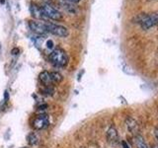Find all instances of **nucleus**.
Returning <instances> with one entry per match:
<instances>
[{
    "mask_svg": "<svg viewBox=\"0 0 158 148\" xmlns=\"http://www.w3.org/2000/svg\"><path fill=\"white\" fill-rule=\"evenodd\" d=\"M47 31L48 33H51L52 35H56V36L58 37H67L68 36V30L63 27L60 26V25H56L53 23H48L47 22Z\"/></svg>",
    "mask_w": 158,
    "mask_h": 148,
    "instance_id": "nucleus-4",
    "label": "nucleus"
},
{
    "mask_svg": "<svg viewBox=\"0 0 158 148\" xmlns=\"http://www.w3.org/2000/svg\"><path fill=\"white\" fill-rule=\"evenodd\" d=\"M157 51H158V49H157Z\"/></svg>",
    "mask_w": 158,
    "mask_h": 148,
    "instance_id": "nucleus-23",
    "label": "nucleus"
},
{
    "mask_svg": "<svg viewBox=\"0 0 158 148\" xmlns=\"http://www.w3.org/2000/svg\"><path fill=\"white\" fill-rule=\"evenodd\" d=\"M22 148H28V147H22Z\"/></svg>",
    "mask_w": 158,
    "mask_h": 148,
    "instance_id": "nucleus-22",
    "label": "nucleus"
},
{
    "mask_svg": "<svg viewBox=\"0 0 158 148\" xmlns=\"http://www.w3.org/2000/svg\"><path fill=\"white\" fill-rule=\"evenodd\" d=\"M122 144H123V148H130V146L127 145V143L126 141H123V142H122Z\"/></svg>",
    "mask_w": 158,
    "mask_h": 148,
    "instance_id": "nucleus-16",
    "label": "nucleus"
},
{
    "mask_svg": "<svg viewBox=\"0 0 158 148\" xmlns=\"http://www.w3.org/2000/svg\"><path fill=\"white\" fill-rule=\"evenodd\" d=\"M135 144L137 148H149V146L147 145V143L143 139V137H141L140 135L135 136Z\"/></svg>",
    "mask_w": 158,
    "mask_h": 148,
    "instance_id": "nucleus-12",
    "label": "nucleus"
},
{
    "mask_svg": "<svg viewBox=\"0 0 158 148\" xmlns=\"http://www.w3.org/2000/svg\"><path fill=\"white\" fill-rule=\"evenodd\" d=\"M51 79L52 83H59L62 81V75L58 72H51Z\"/></svg>",
    "mask_w": 158,
    "mask_h": 148,
    "instance_id": "nucleus-13",
    "label": "nucleus"
},
{
    "mask_svg": "<svg viewBox=\"0 0 158 148\" xmlns=\"http://www.w3.org/2000/svg\"><path fill=\"white\" fill-rule=\"evenodd\" d=\"M47 21L46 22H37V21H29V27L33 32L38 35L47 34Z\"/></svg>",
    "mask_w": 158,
    "mask_h": 148,
    "instance_id": "nucleus-7",
    "label": "nucleus"
},
{
    "mask_svg": "<svg viewBox=\"0 0 158 148\" xmlns=\"http://www.w3.org/2000/svg\"><path fill=\"white\" fill-rule=\"evenodd\" d=\"M27 142L29 145L34 146L38 143V136L35 134V133H30V134L27 136Z\"/></svg>",
    "mask_w": 158,
    "mask_h": 148,
    "instance_id": "nucleus-14",
    "label": "nucleus"
},
{
    "mask_svg": "<svg viewBox=\"0 0 158 148\" xmlns=\"http://www.w3.org/2000/svg\"><path fill=\"white\" fill-rule=\"evenodd\" d=\"M19 52V49L18 48H14L12 49V54H17Z\"/></svg>",
    "mask_w": 158,
    "mask_h": 148,
    "instance_id": "nucleus-18",
    "label": "nucleus"
},
{
    "mask_svg": "<svg viewBox=\"0 0 158 148\" xmlns=\"http://www.w3.org/2000/svg\"><path fill=\"white\" fill-rule=\"evenodd\" d=\"M152 148H158V146H153Z\"/></svg>",
    "mask_w": 158,
    "mask_h": 148,
    "instance_id": "nucleus-21",
    "label": "nucleus"
},
{
    "mask_svg": "<svg viewBox=\"0 0 158 148\" xmlns=\"http://www.w3.org/2000/svg\"><path fill=\"white\" fill-rule=\"evenodd\" d=\"M107 140L109 143L115 145L118 142V134L117 130L114 126H111L107 131Z\"/></svg>",
    "mask_w": 158,
    "mask_h": 148,
    "instance_id": "nucleus-9",
    "label": "nucleus"
},
{
    "mask_svg": "<svg viewBox=\"0 0 158 148\" xmlns=\"http://www.w3.org/2000/svg\"><path fill=\"white\" fill-rule=\"evenodd\" d=\"M30 11H31V14L34 18L39 19V20H47V17L44 16V14L43 12V10L41 8V6L35 4V3H31V6H30Z\"/></svg>",
    "mask_w": 158,
    "mask_h": 148,
    "instance_id": "nucleus-8",
    "label": "nucleus"
},
{
    "mask_svg": "<svg viewBox=\"0 0 158 148\" xmlns=\"http://www.w3.org/2000/svg\"><path fill=\"white\" fill-rule=\"evenodd\" d=\"M126 126L127 128V130L130 131L131 134L135 136L139 135V131H140V127L138 122L131 117H126Z\"/></svg>",
    "mask_w": 158,
    "mask_h": 148,
    "instance_id": "nucleus-5",
    "label": "nucleus"
},
{
    "mask_svg": "<svg viewBox=\"0 0 158 148\" xmlns=\"http://www.w3.org/2000/svg\"><path fill=\"white\" fill-rule=\"evenodd\" d=\"M47 46H48V48H52L53 47V43H52V39H48V41L47 42Z\"/></svg>",
    "mask_w": 158,
    "mask_h": 148,
    "instance_id": "nucleus-15",
    "label": "nucleus"
},
{
    "mask_svg": "<svg viewBox=\"0 0 158 148\" xmlns=\"http://www.w3.org/2000/svg\"><path fill=\"white\" fill-rule=\"evenodd\" d=\"M39 79H40V81L42 82V84H44L46 87H49V85L52 84V79H51V74H49L48 71H43L40 73Z\"/></svg>",
    "mask_w": 158,
    "mask_h": 148,
    "instance_id": "nucleus-11",
    "label": "nucleus"
},
{
    "mask_svg": "<svg viewBox=\"0 0 158 148\" xmlns=\"http://www.w3.org/2000/svg\"><path fill=\"white\" fill-rule=\"evenodd\" d=\"M49 61H51L54 66L57 67H64L68 63V56L66 52L61 48H56L49 54Z\"/></svg>",
    "mask_w": 158,
    "mask_h": 148,
    "instance_id": "nucleus-1",
    "label": "nucleus"
},
{
    "mask_svg": "<svg viewBox=\"0 0 158 148\" xmlns=\"http://www.w3.org/2000/svg\"><path fill=\"white\" fill-rule=\"evenodd\" d=\"M4 98H6V101L8 100V98H9V95H8V92H5V94H4Z\"/></svg>",
    "mask_w": 158,
    "mask_h": 148,
    "instance_id": "nucleus-20",
    "label": "nucleus"
},
{
    "mask_svg": "<svg viewBox=\"0 0 158 148\" xmlns=\"http://www.w3.org/2000/svg\"><path fill=\"white\" fill-rule=\"evenodd\" d=\"M43 12L44 14V16L47 17V19H52V20H56V21H58V20L62 19V15L60 14V12L56 10L54 7H52V5L44 3L41 6Z\"/></svg>",
    "mask_w": 158,
    "mask_h": 148,
    "instance_id": "nucleus-2",
    "label": "nucleus"
},
{
    "mask_svg": "<svg viewBox=\"0 0 158 148\" xmlns=\"http://www.w3.org/2000/svg\"><path fill=\"white\" fill-rule=\"evenodd\" d=\"M60 6L65 10L66 12L70 13V14H76V12L78 11V8L77 6L74 5V3H71V2H68L66 0H60Z\"/></svg>",
    "mask_w": 158,
    "mask_h": 148,
    "instance_id": "nucleus-10",
    "label": "nucleus"
},
{
    "mask_svg": "<svg viewBox=\"0 0 158 148\" xmlns=\"http://www.w3.org/2000/svg\"><path fill=\"white\" fill-rule=\"evenodd\" d=\"M48 123L49 121L47 115H40L33 121V127L36 130H41L48 127Z\"/></svg>",
    "mask_w": 158,
    "mask_h": 148,
    "instance_id": "nucleus-6",
    "label": "nucleus"
},
{
    "mask_svg": "<svg viewBox=\"0 0 158 148\" xmlns=\"http://www.w3.org/2000/svg\"><path fill=\"white\" fill-rule=\"evenodd\" d=\"M66 1H68V2H71V3H77V2L80 1V0H66Z\"/></svg>",
    "mask_w": 158,
    "mask_h": 148,
    "instance_id": "nucleus-19",
    "label": "nucleus"
},
{
    "mask_svg": "<svg viewBox=\"0 0 158 148\" xmlns=\"http://www.w3.org/2000/svg\"><path fill=\"white\" fill-rule=\"evenodd\" d=\"M46 108H48L47 105H42V106H39V110H44Z\"/></svg>",
    "mask_w": 158,
    "mask_h": 148,
    "instance_id": "nucleus-17",
    "label": "nucleus"
},
{
    "mask_svg": "<svg viewBox=\"0 0 158 148\" xmlns=\"http://www.w3.org/2000/svg\"><path fill=\"white\" fill-rule=\"evenodd\" d=\"M156 25H158V12H153L145 15L140 23V27L143 30H149Z\"/></svg>",
    "mask_w": 158,
    "mask_h": 148,
    "instance_id": "nucleus-3",
    "label": "nucleus"
}]
</instances>
